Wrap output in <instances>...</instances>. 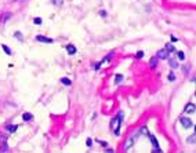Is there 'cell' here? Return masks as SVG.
Wrapping results in <instances>:
<instances>
[{
    "mask_svg": "<svg viewBox=\"0 0 196 153\" xmlns=\"http://www.w3.org/2000/svg\"><path fill=\"white\" fill-rule=\"evenodd\" d=\"M140 132H142V135H148V134H149V131H148V128H146V127H142Z\"/></svg>",
    "mask_w": 196,
    "mask_h": 153,
    "instance_id": "24",
    "label": "cell"
},
{
    "mask_svg": "<svg viewBox=\"0 0 196 153\" xmlns=\"http://www.w3.org/2000/svg\"><path fill=\"white\" fill-rule=\"evenodd\" d=\"M121 80H123V76H121V74H116V79H115V81L119 84V83H121Z\"/></svg>",
    "mask_w": 196,
    "mask_h": 153,
    "instance_id": "22",
    "label": "cell"
},
{
    "mask_svg": "<svg viewBox=\"0 0 196 153\" xmlns=\"http://www.w3.org/2000/svg\"><path fill=\"white\" fill-rule=\"evenodd\" d=\"M51 2H53L54 6H57V7H61V6L64 4V0H51Z\"/></svg>",
    "mask_w": 196,
    "mask_h": 153,
    "instance_id": "18",
    "label": "cell"
},
{
    "mask_svg": "<svg viewBox=\"0 0 196 153\" xmlns=\"http://www.w3.org/2000/svg\"><path fill=\"white\" fill-rule=\"evenodd\" d=\"M157 57L155 55V57H152L151 61H149V66H151V69H156V65H157Z\"/></svg>",
    "mask_w": 196,
    "mask_h": 153,
    "instance_id": "8",
    "label": "cell"
},
{
    "mask_svg": "<svg viewBox=\"0 0 196 153\" xmlns=\"http://www.w3.org/2000/svg\"><path fill=\"white\" fill-rule=\"evenodd\" d=\"M7 150H8L7 145H6V142H3V145L0 146V152H7Z\"/></svg>",
    "mask_w": 196,
    "mask_h": 153,
    "instance_id": "21",
    "label": "cell"
},
{
    "mask_svg": "<svg viewBox=\"0 0 196 153\" xmlns=\"http://www.w3.org/2000/svg\"><path fill=\"white\" fill-rule=\"evenodd\" d=\"M0 141H2V142H6V141H7V137H6V135L3 137V135H2V137H0Z\"/></svg>",
    "mask_w": 196,
    "mask_h": 153,
    "instance_id": "30",
    "label": "cell"
},
{
    "mask_svg": "<svg viewBox=\"0 0 196 153\" xmlns=\"http://www.w3.org/2000/svg\"><path fill=\"white\" fill-rule=\"evenodd\" d=\"M148 137H149L151 142H152V145H153V148H155V150L160 152V149H159V144H157V139L155 138V135H152V134H148Z\"/></svg>",
    "mask_w": 196,
    "mask_h": 153,
    "instance_id": "5",
    "label": "cell"
},
{
    "mask_svg": "<svg viewBox=\"0 0 196 153\" xmlns=\"http://www.w3.org/2000/svg\"><path fill=\"white\" fill-rule=\"evenodd\" d=\"M140 134H141V132H136V134H133L130 138L127 139L126 144H124V150H128V149H130L133 145H136V142H137L138 137H140Z\"/></svg>",
    "mask_w": 196,
    "mask_h": 153,
    "instance_id": "2",
    "label": "cell"
},
{
    "mask_svg": "<svg viewBox=\"0 0 196 153\" xmlns=\"http://www.w3.org/2000/svg\"><path fill=\"white\" fill-rule=\"evenodd\" d=\"M66 51H68L70 55H73V54H76V47L73 46V44H68V46H66Z\"/></svg>",
    "mask_w": 196,
    "mask_h": 153,
    "instance_id": "10",
    "label": "cell"
},
{
    "mask_svg": "<svg viewBox=\"0 0 196 153\" xmlns=\"http://www.w3.org/2000/svg\"><path fill=\"white\" fill-rule=\"evenodd\" d=\"M182 70H184V73H188L189 68H188V66H182Z\"/></svg>",
    "mask_w": 196,
    "mask_h": 153,
    "instance_id": "31",
    "label": "cell"
},
{
    "mask_svg": "<svg viewBox=\"0 0 196 153\" xmlns=\"http://www.w3.org/2000/svg\"><path fill=\"white\" fill-rule=\"evenodd\" d=\"M22 119H23L25 121H30V120L33 119V116H32L30 113H23V114H22Z\"/></svg>",
    "mask_w": 196,
    "mask_h": 153,
    "instance_id": "16",
    "label": "cell"
},
{
    "mask_svg": "<svg viewBox=\"0 0 196 153\" xmlns=\"http://www.w3.org/2000/svg\"><path fill=\"white\" fill-rule=\"evenodd\" d=\"M14 36L19 40V42H22V40H23V37H22V33H21V32H15V33H14Z\"/></svg>",
    "mask_w": 196,
    "mask_h": 153,
    "instance_id": "20",
    "label": "cell"
},
{
    "mask_svg": "<svg viewBox=\"0 0 196 153\" xmlns=\"http://www.w3.org/2000/svg\"><path fill=\"white\" fill-rule=\"evenodd\" d=\"M187 142H188V144H192V145H195V142H196V135H195V134H192L191 137H189V138L187 139Z\"/></svg>",
    "mask_w": 196,
    "mask_h": 153,
    "instance_id": "15",
    "label": "cell"
},
{
    "mask_svg": "<svg viewBox=\"0 0 196 153\" xmlns=\"http://www.w3.org/2000/svg\"><path fill=\"white\" fill-rule=\"evenodd\" d=\"M100 15H101V17H106V11H104V10H101V11H100Z\"/></svg>",
    "mask_w": 196,
    "mask_h": 153,
    "instance_id": "29",
    "label": "cell"
},
{
    "mask_svg": "<svg viewBox=\"0 0 196 153\" xmlns=\"http://www.w3.org/2000/svg\"><path fill=\"white\" fill-rule=\"evenodd\" d=\"M7 131L8 132H15L17 130H18V125H13V124H10V125H7Z\"/></svg>",
    "mask_w": 196,
    "mask_h": 153,
    "instance_id": "13",
    "label": "cell"
},
{
    "mask_svg": "<svg viewBox=\"0 0 196 153\" xmlns=\"http://www.w3.org/2000/svg\"><path fill=\"white\" fill-rule=\"evenodd\" d=\"M177 58L180 61H184L185 59V54L182 53V51H178V53H177Z\"/></svg>",
    "mask_w": 196,
    "mask_h": 153,
    "instance_id": "19",
    "label": "cell"
},
{
    "mask_svg": "<svg viewBox=\"0 0 196 153\" xmlns=\"http://www.w3.org/2000/svg\"><path fill=\"white\" fill-rule=\"evenodd\" d=\"M10 18H11V12H6L4 15H2V22L6 23V22H7V19H10Z\"/></svg>",
    "mask_w": 196,
    "mask_h": 153,
    "instance_id": "11",
    "label": "cell"
},
{
    "mask_svg": "<svg viewBox=\"0 0 196 153\" xmlns=\"http://www.w3.org/2000/svg\"><path fill=\"white\" fill-rule=\"evenodd\" d=\"M170 55V54L166 51V48H163V50H159L157 51V54H156V57L159 59H167V57Z\"/></svg>",
    "mask_w": 196,
    "mask_h": 153,
    "instance_id": "4",
    "label": "cell"
},
{
    "mask_svg": "<svg viewBox=\"0 0 196 153\" xmlns=\"http://www.w3.org/2000/svg\"><path fill=\"white\" fill-rule=\"evenodd\" d=\"M33 23L35 25H42V18H35L33 19Z\"/></svg>",
    "mask_w": 196,
    "mask_h": 153,
    "instance_id": "25",
    "label": "cell"
},
{
    "mask_svg": "<svg viewBox=\"0 0 196 153\" xmlns=\"http://www.w3.org/2000/svg\"><path fill=\"white\" fill-rule=\"evenodd\" d=\"M36 42H42V43H50L51 44L54 40L50 37H44V36H36Z\"/></svg>",
    "mask_w": 196,
    "mask_h": 153,
    "instance_id": "7",
    "label": "cell"
},
{
    "mask_svg": "<svg viewBox=\"0 0 196 153\" xmlns=\"http://www.w3.org/2000/svg\"><path fill=\"white\" fill-rule=\"evenodd\" d=\"M98 144H100L101 146H104V148H106V146H108V142H105V141H100V139H98Z\"/></svg>",
    "mask_w": 196,
    "mask_h": 153,
    "instance_id": "27",
    "label": "cell"
},
{
    "mask_svg": "<svg viewBox=\"0 0 196 153\" xmlns=\"http://www.w3.org/2000/svg\"><path fill=\"white\" fill-rule=\"evenodd\" d=\"M123 117H124V112H119V114H117L116 117H113L112 121H111V127H112V130L115 131V134H116V135H119L120 125H121V121H123Z\"/></svg>",
    "mask_w": 196,
    "mask_h": 153,
    "instance_id": "1",
    "label": "cell"
},
{
    "mask_svg": "<svg viewBox=\"0 0 196 153\" xmlns=\"http://www.w3.org/2000/svg\"><path fill=\"white\" fill-rule=\"evenodd\" d=\"M195 110H196V108H195V104H188L187 106H185V109H184V112L185 113H195Z\"/></svg>",
    "mask_w": 196,
    "mask_h": 153,
    "instance_id": "6",
    "label": "cell"
},
{
    "mask_svg": "<svg viewBox=\"0 0 196 153\" xmlns=\"http://www.w3.org/2000/svg\"><path fill=\"white\" fill-rule=\"evenodd\" d=\"M164 48H166V51H167L168 54L174 53V51H175V47L173 46V44H166V47H164Z\"/></svg>",
    "mask_w": 196,
    "mask_h": 153,
    "instance_id": "12",
    "label": "cell"
},
{
    "mask_svg": "<svg viewBox=\"0 0 196 153\" xmlns=\"http://www.w3.org/2000/svg\"><path fill=\"white\" fill-rule=\"evenodd\" d=\"M2 48H3V51H4V53L7 54V55H11V50H10L8 47L6 46V44H2Z\"/></svg>",
    "mask_w": 196,
    "mask_h": 153,
    "instance_id": "17",
    "label": "cell"
},
{
    "mask_svg": "<svg viewBox=\"0 0 196 153\" xmlns=\"http://www.w3.org/2000/svg\"><path fill=\"white\" fill-rule=\"evenodd\" d=\"M167 58H168V65H170L171 68H173V69H175V68H178V62H177V61H175L174 58H170V55H168Z\"/></svg>",
    "mask_w": 196,
    "mask_h": 153,
    "instance_id": "9",
    "label": "cell"
},
{
    "mask_svg": "<svg viewBox=\"0 0 196 153\" xmlns=\"http://www.w3.org/2000/svg\"><path fill=\"white\" fill-rule=\"evenodd\" d=\"M61 83H62L64 86H70L72 81H70V79H68V77H62V79H61Z\"/></svg>",
    "mask_w": 196,
    "mask_h": 153,
    "instance_id": "14",
    "label": "cell"
},
{
    "mask_svg": "<svg viewBox=\"0 0 196 153\" xmlns=\"http://www.w3.org/2000/svg\"><path fill=\"white\" fill-rule=\"evenodd\" d=\"M142 57H144V53H142V51H138V53H137V58L140 59V58H142Z\"/></svg>",
    "mask_w": 196,
    "mask_h": 153,
    "instance_id": "28",
    "label": "cell"
},
{
    "mask_svg": "<svg viewBox=\"0 0 196 153\" xmlns=\"http://www.w3.org/2000/svg\"><path fill=\"white\" fill-rule=\"evenodd\" d=\"M180 123L181 125L184 128H191V127H193V121L191 120V119H188V117H180Z\"/></svg>",
    "mask_w": 196,
    "mask_h": 153,
    "instance_id": "3",
    "label": "cell"
},
{
    "mask_svg": "<svg viewBox=\"0 0 196 153\" xmlns=\"http://www.w3.org/2000/svg\"><path fill=\"white\" fill-rule=\"evenodd\" d=\"M168 80H170V81H175V74L173 72L168 73Z\"/></svg>",
    "mask_w": 196,
    "mask_h": 153,
    "instance_id": "23",
    "label": "cell"
},
{
    "mask_svg": "<svg viewBox=\"0 0 196 153\" xmlns=\"http://www.w3.org/2000/svg\"><path fill=\"white\" fill-rule=\"evenodd\" d=\"M86 145L89 146V148H91V146H93V139H91V138H87V141H86Z\"/></svg>",
    "mask_w": 196,
    "mask_h": 153,
    "instance_id": "26",
    "label": "cell"
}]
</instances>
